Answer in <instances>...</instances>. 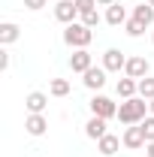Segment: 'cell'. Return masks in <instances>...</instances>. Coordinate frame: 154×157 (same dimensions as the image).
Returning a JSON list of instances; mask_svg holds the SVG:
<instances>
[{
  "instance_id": "cell-1",
  "label": "cell",
  "mask_w": 154,
  "mask_h": 157,
  "mask_svg": "<svg viewBox=\"0 0 154 157\" xmlns=\"http://www.w3.org/2000/svg\"><path fill=\"white\" fill-rule=\"evenodd\" d=\"M148 118V100H142V97H130V100H124L121 106H118V121L121 124H142Z\"/></svg>"
},
{
  "instance_id": "cell-2",
  "label": "cell",
  "mask_w": 154,
  "mask_h": 157,
  "mask_svg": "<svg viewBox=\"0 0 154 157\" xmlns=\"http://www.w3.org/2000/svg\"><path fill=\"white\" fill-rule=\"evenodd\" d=\"M91 39H94V30L91 27H85L82 21H73V24H67L64 27V42L76 52V48H88L91 45Z\"/></svg>"
},
{
  "instance_id": "cell-3",
  "label": "cell",
  "mask_w": 154,
  "mask_h": 157,
  "mask_svg": "<svg viewBox=\"0 0 154 157\" xmlns=\"http://www.w3.org/2000/svg\"><path fill=\"white\" fill-rule=\"evenodd\" d=\"M88 106H91V115H97V118H106V121L109 118H118V103L109 100L106 94H94Z\"/></svg>"
},
{
  "instance_id": "cell-4",
  "label": "cell",
  "mask_w": 154,
  "mask_h": 157,
  "mask_svg": "<svg viewBox=\"0 0 154 157\" xmlns=\"http://www.w3.org/2000/svg\"><path fill=\"white\" fill-rule=\"evenodd\" d=\"M124 148H130V151H139V148H145L148 145V139H145V130H142V124H130L127 130H124Z\"/></svg>"
},
{
  "instance_id": "cell-5",
  "label": "cell",
  "mask_w": 154,
  "mask_h": 157,
  "mask_svg": "<svg viewBox=\"0 0 154 157\" xmlns=\"http://www.w3.org/2000/svg\"><path fill=\"white\" fill-rule=\"evenodd\" d=\"M79 15H82V12H79L76 0H58V3H55V18H58L60 24H73Z\"/></svg>"
},
{
  "instance_id": "cell-6",
  "label": "cell",
  "mask_w": 154,
  "mask_h": 157,
  "mask_svg": "<svg viewBox=\"0 0 154 157\" xmlns=\"http://www.w3.org/2000/svg\"><path fill=\"white\" fill-rule=\"evenodd\" d=\"M148 70H151V63L142 58V55H133V58H127V67H124V76H130V78H145L148 76Z\"/></svg>"
},
{
  "instance_id": "cell-7",
  "label": "cell",
  "mask_w": 154,
  "mask_h": 157,
  "mask_svg": "<svg viewBox=\"0 0 154 157\" xmlns=\"http://www.w3.org/2000/svg\"><path fill=\"white\" fill-rule=\"evenodd\" d=\"M91 67H94V58H91L88 48H76V52L70 55V70H73V73H88Z\"/></svg>"
},
{
  "instance_id": "cell-8",
  "label": "cell",
  "mask_w": 154,
  "mask_h": 157,
  "mask_svg": "<svg viewBox=\"0 0 154 157\" xmlns=\"http://www.w3.org/2000/svg\"><path fill=\"white\" fill-rule=\"evenodd\" d=\"M103 67H106V73H121V70L127 67V58H124L118 48H106V52H103Z\"/></svg>"
},
{
  "instance_id": "cell-9",
  "label": "cell",
  "mask_w": 154,
  "mask_h": 157,
  "mask_svg": "<svg viewBox=\"0 0 154 157\" xmlns=\"http://www.w3.org/2000/svg\"><path fill=\"white\" fill-rule=\"evenodd\" d=\"M45 106H48V94H42V91H30V94L24 97V109H27L30 115H42Z\"/></svg>"
},
{
  "instance_id": "cell-10",
  "label": "cell",
  "mask_w": 154,
  "mask_h": 157,
  "mask_svg": "<svg viewBox=\"0 0 154 157\" xmlns=\"http://www.w3.org/2000/svg\"><path fill=\"white\" fill-rule=\"evenodd\" d=\"M82 82H85V88L88 91H100L103 85H106V67H91L88 73H82Z\"/></svg>"
},
{
  "instance_id": "cell-11",
  "label": "cell",
  "mask_w": 154,
  "mask_h": 157,
  "mask_svg": "<svg viewBox=\"0 0 154 157\" xmlns=\"http://www.w3.org/2000/svg\"><path fill=\"white\" fill-rule=\"evenodd\" d=\"M121 145H124V142H121V139H118L115 133H106L103 139H97V151H100L103 157H112V154H118V148H121Z\"/></svg>"
},
{
  "instance_id": "cell-12",
  "label": "cell",
  "mask_w": 154,
  "mask_h": 157,
  "mask_svg": "<svg viewBox=\"0 0 154 157\" xmlns=\"http://www.w3.org/2000/svg\"><path fill=\"white\" fill-rule=\"evenodd\" d=\"M127 9L121 6V3H112V6H106V24H112V27H121V24H127Z\"/></svg>"
},
{
  "instance_id": "cell-13",
  "label": "cell",
  "mask_w": 154,
  "mask_h": 157,
  "mask_svg": "<svg viewBox=\"0 0 154 157\" xmlns=\"http://www.w3.org/2000/svg\"><path fill=\"white\" fill-rule=\"evenodd\" d=\"M24 130H27L30 136H42V133L48 130L45 115H27V118H24Z\"/></svg>"
},
{
  "instance_id": "cell-14",
  "label": "cell",
  "mask_w": 154,
  "mask_h": 157,
  "mask_svg": "<svg viewBox=\"0 0 154 157\" xmlns=\"http://www.w3.org/2000/svg\"><path fill=\"white\" fill-rule=\"evenodd\" d=\"M106 133H109V130H106V118L91 115V121L85 124V136H88V139H103Z\"/></svg>"
},
{
  "instance_id": "cell-15",
  "label": "cell",
  "mask_w": 154,
  "mask_h": 157,
  "mask_svg": "<svg viewBox=\"0 0 154 157\" xmlns=\"http://www.w3.org/2000/svg\"><path fill=\"white\" fill-rule=\"evenodd\" d=\"M18 36H21V27L15 21H3L0 24V45H12Z\"/></svg>"
},
{
  "instance_id": "cell-16",
  "label": "cell",
  "mask_w": 154,
  "mask_h": 157,
  "mask_svg": "<svg viewBox=\"0 0 154 157\" xmlns=\"http://www.w3.org/2000/svg\"><path fill=\"white\" fill-rule=\"evenodd\" d=\"M118 97H121V100L139 97V82H136V78H130V76L118 78Z\"/></svg>"
},
{
  "instance_id": "cell-17",
  "label": "cell",
  "mask_w": 154,
  "mask_h": 157,
  "mask_svg": "<svg viewBox=\"0 0 154 157\" xmlns=\"http://www.w3.org/2000/svg\"><path fill=\"white\" fill-rule=\"evenodd\" d=\"M133 18L139 21V24H154V6L151 3H139V6H133Z\"/></svg>"
},
{
  "instance_id": "cell-18",
  "label": "cell",
  "mask_w": 154,
  "mask_h": 157,
  "mask_svg": "<svg viewBox=\"0 0 154 157\" xmlns=\"http://www.w3.org/2000/svg\"><path fill=\"white\" fill-rule=\"evenodd\" d=\"M48 94H52V97H67V94H70V82H67V78H52V82H48Z\"/></svg>"
},
{
  "instance_id": "cell-19",
  "label": "cell",
  "mask_w": 154,
  "mask_h": 157,
  "mask_svg": "<svg viewBox=\"0 0 154 157\" xmlns=\"http://www.w3.org/2000/svg\"><path fill=\"white\" fill-rule=\"evenodd\" d=\"M139 97L142 100H154V78L151 76L139 78Z\"/></svg>"
},
{
  "instance_id": "cell-20",
  "label": "cell",
  "mask_w": 154,
  "mask_h": 157,
  "mask_svg": "<svg viewBox=\"0 0 154 157\" xmlns=\"http://www.w3.org/2000/svg\"><path fill=\"white\" fill-rule=\"evenodd\" d=\"M124 30H127V36H142V33H145V24H139L136 18H130L124 24Z\"/></svg>"
},
{
  "instance_id": "cell-21",
  "label": "cell",
  "mask_w": 154,
  "mask_h": 157,
  "mask_svg": "<svg viewBox=\"0 0 154 157\" xmlns=\"http://www.w3.org/2000/svg\"><path fill=\"white\" fill-rule=\"evenodd\" d=\"M82 24L94 30L97 24H100V12H97V9H91V12H85V15H82Z\"/></svg>"
},
{
  "instance_id": "cell-22",
  "label": "cell",
  "mask_w": 154,
  "mask_h": 157,
  "mask_svg": "<svg viewBox=\"0 0 154 157\" xmlns=\"http://www.w3.org/2000/svg\"><path fill=\"white\" fill-rule=\"evenodd\" d=\"M142 130H145V139L154 142V115H148L145 121H142Z\"/></svg>"
},
{
  "instance_id": "cell-23",
  "label": "cell",
  "mask_w": 154,
  "mask_h": 157,
  "mask_svg": "<svg viewBox=\"0 0 154 157\" xmlns=\"http://www.w3.org/2000/svg\"><path fill=\"white\" fill-rule=\"evenodd\" d=\"M76 6H79V12L85 15V12H91V9H97V0H76ZM79 15V18H82Z\"/></svg>"
},
{
  "instance_id": "cell-24",
  "label": "cell",
  "mask_w": 154,
  "mask_h": 157,
  "mask_svg": "<svg viewBox=\"0 0 154 157\" xmlns=\"http://www.w3.org/2000/svg\"><path fill=\"white\" fill-rule=\"evenodd\" d=\"M24 6L37 12V9H42V6H48V0H24Z\"/></svg>"
},
{
  "instance_id": "cell-25",
  "label": "cell",
  "mask_w": 154,
  "mask_h": 157,
  "mask_svg": "<svg viewBox=\"0 0 154 157\" xmlns=\"http://www.w3.org/2000/svg\"><path fill=\"white\" fill-rule=\"evenodd\" d=\"M9 67V52H0V70H6Z\"/></svg>"
},
{
  "instance_id": "cell-26",
  "label": "cell",
  "mask_w": 154,
  "mask_h": 157,
  "mask_svg": "<svg viewBox=\"0 0 154 157\" xmlns=\"http://www.w3.org/2000/svg\"><path fill=\"white\" fill-rule=\"evenodd\" d=\"M145 154H148V157H154V142H148V145H145Z\"/></svg>"
},
{
  "instance_id": "cell-27",
  "label": "cell",
  "mask_w": 154,
  "mask_h": 157,
  "mask_svg": "<svg viewBox=\"0 0 154 157\" xmlns=\"http://www.w3.org/2000/svg\"><path fill=\"white\" fill-rule=\"evenodd\" d=\"M100 6H112V3H118V0H97Z\"/></svg>"
},
{
  "instance_id": "cell-28",
  "label": "cell",
  "mask_w": 154,
  "mask_h": 157,
  "mask_svg": "<svg viewBox=\"0 0 154 157\" xmlns=\"http://www.w3.org/2000/svg\"><path fill=\"white\" fill-rule=\"evenodd\" d=\"M148 115H154V100H148Z\"/></svg>"
},
{
  "instance_id": "cell-29",
  "label": "cell",
  "mask_w": 154,
  "mask_h": 157,
  "mask_svg": "<svg viewBox=\"0 0 154 157\" xmlns=\"http://www.w3.org/2000/svg\"><path fill=\"white\" fill-rule=\"evenodd\" d=\"M145 3H151V6H154V0H145Z\"/></svg>"
},
{
  "instance_id": "cell-30",
  "label": "cell",
  "mask_w": 154,
  "mask_h": 157,
  "mask_svg": "<svg viewBox=\"0 0 154 157\" xmlns=\"http://www.w3.org/2000/svg\"><path fill=\"white\" fill-rule=\"evenodd\" d=\"M151 42H154V33H151Z\"/></svg>"
}]
</instances>
